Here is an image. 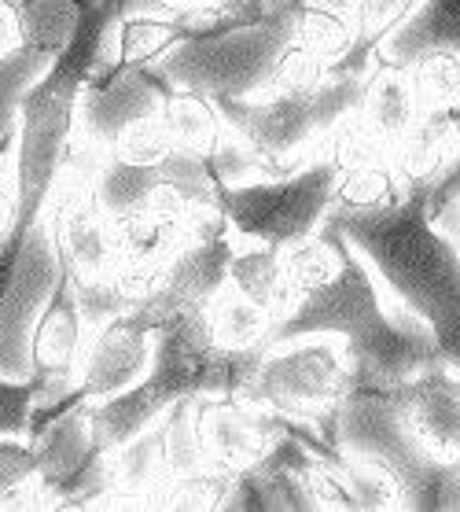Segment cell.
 Returning a JSON list of instances; mask_svg holds the SVG:
<instances>
[{"label":"cell","instance_id":"obj_1","mask_svg":"<svg viewBox=\"0 0 460 512\" xmlns=\"http://www.w3.org/2000/svg\"><path fill=\"white\" fill-rule=\"evenodd\" d=\"M291 303L269 343L299 336L343 339L354 384L394 387L442 361L431 328L409 314L368 258L328 218L317 233L284 247Z\"/></svg>","mask_w":460,"mask_h":512},{"label":"cell","instance_id":"obj_2","mask_svg":"<svg viewBox=\"0 0 460 512\" xmlns=\"http://www.w3.org/2000/svg\"><path fill=\"white\" fill-rule=\"evenodd\" d=\"M328 222L431 328L442 361L460 373V244L427 218V188L409 185L402 203L387 210H332Z\"/></svg>","mask_w":460,"mask_h":512},{"label":"cell","instance_id":"obj_3","mask_svg":"<svg viewBox=\"0 0 460 512\" xmlns=\"http://www.w3.org/2000/svg\"><path fill=\"white\" fill-rule=\"evenodd\" d=\"M262 354L265 347L225 350L210 336L203 310H184V314L166 317L155 328L148 373L122 395L92 402L96 439L107 450H115L184 398L243 395Z\"/></svg>","mask_w":460,"mask_h":512},{"label":"cell","instance_id":"obj_4","mask_svg":"<svg viewBox=\"0 0 460 512\" xmlns=\"http://www.w3.org/2000/svg\"><path fill=\"white\" fill-rule=\"evenodd\" d=\"M335 446L383 468L402 487L405 509H460V465H442L420 446L394 387L354 384L335 413Z\"/></svg>","mask_w":460,"mask_h":512},{"label":"cell","instance_id":"obj_5","mask_svg":"<svg viewBox=\"0 0 460 512\" xmlns=\"http://www.w3.org/2000/svg\"><path fill=\"white\" fill-rule=\"evenodd\" d=\"M365 78H321L302 89H269L251 100H214L229 126L269 163V174L299 170L324 152L339 122L361 104Z\"/></svg>","mask_w":460,"mask_h":512},{"label":"cell","instance_id":"obj_6","mask_svg":"<svg viewBox=\"0 0 460 512\" xmlns=\"http://www.w3.org/2000/svg\"><path fill=\"white\" fill-rule=\"evenodd\" d=\"M295 41V15L269 23H203L184 30V41L155 63L170 89L210 100H251L269 85L280 56Z\"/></svg>","mask_w":460,"mask_h":512},{"label":"cell","instance_id":"obj_7","mask_svg":"<svg viewBox=\"0 0 460 512\" xmlns=\"http://www.w3.org/2000/svg\"><path fill=\"white\" fill-rule=\"evenodd\" d=\"M343 166L321 152L299 170L254 177L243 185H221L218 207L236 244L288 247L317 233L335 203Z\"/></svg>","mask_w":460,"mask_h":512},{"label":"cell","instance_id":"obj_8","mask_svg":"<svg viewBox=\"0 0 460 512\" xmlns=\"http://www.w3.org/2000/svg\"><path fill=\"white\" fill-rule=\"evenodd\" d=\"M350 391H354V361L343 339L299 336L265 347L240 398L280 417L317 424L335 443V413Z\"/></svg>","mask_w":460,"mask_h":512},{"label":"cell","instance_id":"obj_9","mask_svg":"<svg viewBox=\"0 0 460 512\" xmlns=\"http://www.w3.org/2000/svg\"><path fill=\"white\" fill-rule=\"evenodd\" d=\"M63 273V251L45 214L15 218L0 236V376H30V336Z\"/></svg>","mask_w":460,"mask_h":512},{"label":"cell","instance_id":"obj_10","mask_svg":"<svg viewBox=\"0 0 460 512\" xmlns=\"http://www.w3.org/2000/svg\"><path fill=\"white\" fill-rule=\"evenodd\" d=\"M232 251H236L232 229L184 240L170 255V262L162 266L155 291H151L144 303L133 306L129 314L137 317L144 328L155 332L166 317L184 314V310H203L210 303V295L229 280Z\"/></svg>","mask_w":460,"mask_h":512},{"label":"cell","instance_id":"obj_11","mask_svg":"<svg viewBox=\"0 0 460 512\" xmlns=\"http://www.w3.org/2000/svg\"><path fill=\"white\" fill-rule=\"evenodd\" d=\"M166 93H170V85L155 74V67L111 63V67L92 70V78L78 96L74 122L100 144H111L126 126L148 115H159Z\"/></svg>","mask_w":460,"mask_h":512},{"label":"cell","instance_id":"obj_12","mask_svg":"<svg viewBox=\"0 0 460 512\" xmlns=\"http://www.w3.org/2000/svg\"><path fill=\"white\" fill-rule=\"evenodd\" d=\"M81 350H85V321H81L74 277L63 258L59 284L48 295L45 310L34 325V336H30V376L45 380L37 402H63L74 391Z\"/></svg>","mask_w":460,"mask_h":512},{"label":"cell","instance_id":"obj_13","mask_svg":"<svg viewBox=\"0 0 460 512\" xmlns=\"http://www.w3.org/2000/svg\"><path fill=\"white\" fill-rule=\"evenodd\" d=\"M151 347H155V332L140 325L133 314H122V317H115V321H107L104 328H96V332L85 339L74 387H78L89 402L122 395V391H129L140 376L148 373Z\"/></svg>","mask_w":460,"mask_h":512},{"label":"cell","instance_id":"obj_14","mask_svg":"<svg viewBox=\"0 0 460 512\" xmlns=\"http://www.w3.org/2000/svg\"><path fill=\"white\" fill-rule=\"evenodd\" d=\"M402 417L427 454L442 465H460V373L446 361L427 365L405 384H394Z\"/></svg>","mask_w":460,"mask_h":512},{"label":"cell","instance_id":"obj_15","mask_svg":"<svg viewBox=\"0 0 460 512\" xmlns=\"http://www.w3.org/2000/svg\"><path fill=\"white\" fill-rule=\"evenodd\" d=\"M196 420L210 465L225 468V472H243V468L258 465L276 435L273 413L240 395L199 398Z\"/></svg>","mask_w":460,"mask_h":512},{"label":"cell","instance_id":"obj_16","mask_svg":"<svg viewBox=\"0 0 460 512\" xmlns=\"http://www.w3.org/2000/svg\"><path fill=\"white\" fill-rule=\"evenodd\" d=\"M357 115L372 133L387 144L405 137L416 126V118L424 115L420 93H416L413 70L398 67V63H383L376 59L372 70L365 74V93L357 104Z\"/></svg>","mask_w":460,"mask_h":512},{"label":"cell","instance_id":"obj_17","mask_svg":"<svg viewBox=\"0 0 460 512\" xmlns=\"http://www.w3.org/2000/svg\"><path fill=\"white\" fill-rule=\"evenodd\" d=\"M111 244L122 266H148L159 269L170 262V255L184 244L181 222L159 207H137L122 214H107Z\"/></svg>","mask_w":460,"mask_h":512},{"label":"cell","instance_id":"obj_18","mask_svg":"<svg viewBox=\"0 0 460 512\" xmlns=\"http://www.w3.org/2000/svg\"><path fill=\"white\" fill-rule=\"evenodd\" d=\"M52 233H56L59 251L67 258L70 277L74 280L115 273L118 255H115V244H111V225H107V214L100 210L96 199L81 203L70 214H63L59 222H52Z\"/></svg>","mask_w":460,"mask_h":512},{"label":"cell","instance_id":"obj_19","mask_svg":"<svg viewBox=\"0 0 460 512\" xmlns=\"http://www.w3.org/2000/svg\"><path fill=\"white\" fill-rule=\"evenodd\" d=\"M177 41H184V26L173 12H144L126 15L107 26L104 45H100V67L122 63V67H155Z\"/></svg>","mask_w":460,"mask_h":512},{"label":"cell","instance_id":"obj_20","mask_svg":"<svg viewBox=\"0 0 460 512\" xmlns=\"http://www.w3.org/2000/svg\"><path fill=\"white\" fill-rule=\"evenodd\" d=\"M460 52V0H420L416 12L402 23V30L380 48L383 63L413 67L427 52Z\"/></svg>","mask_w":460,"mask_h":512},{"label":"cell","instance_id":"obj_21","mask_svg":"<svg viewBox=\"0 0 460 512\" xmlns=\"http://www.w3.org/2000/svg\"><path fill=\"white\" fill-rule=\"evenodd\" d=\"M111 472H115V501L129 505H148L151 494L170 479L166 465V435L162 420L137 431L133 439L111 450Z\"/></svg>","mask_w":460,"mask_h":512},{"label":"cell","instance_id":"obj_22","mask_svg":"<svg viewBox=\"0 0 460 512\" xmlns=\"http://www.w3.org/2000/svg\"><path fill=\"white\" fill-rule=\"evenodd\" d=\"M162 122L170 129V137L177 148L192 155H218L236 129L229 126V118L221 115V107L203 93H188V89H170L162 100Z\"/></svg>","mask_w":460,"mask_h":512},{"label":"cell","instance_id":"obj_23","mask_svg":"<svg viewBox=\"0 0 460 512\" xmlns=\"http://www.w3.org/2000/svg\"><path fill=\"white\" fill-rule=\"evenodd\" d=\"M416 4L420 0H357L350 48L328 74H335V78H365L372 63H376V56H380V48L402 30L405 19L416 12Z\"/></svg>","mask_w":460,"mask_h":512},{"label":"cell","instance_id":"obj_24","mask_svg":"<svg viewBox=\"0 0 460 512\" xmlns=\"http://www.w3.org/2000/svg\"><path fill=\"white\" fill-rule=\"evenodd\" d=\"M203 317H207L210 336L218 339L225 350H254V347H269L273 339V314L258 306L251 295H243L232 280H225L210 303L203 306Z\"/></svg>","mask_w":460,"mask_h":512},{"label":"cell","instance_id":"obj_25","mask_svg":"<svg viewBox=\"0 0 460 512\" xmlns=\"http://www.w3.org/2000/svg\"><path fill=\"white\" fill-rule=\"evenodd\" d=\"M229 280L254 303L265 306L273 321L284 317L291 303V280L284 269V247L273 244H236L229 262ZM276 328V325H273Z\"/></svg>","mask_w":460,"mask_h":512},{"label":"cell","instance_id":"obj_26","mask_svg":"<svg viewBox=\"0 0 460 512\" xmlns=\"http://www.w3.org/2000/svg\"><path fill=\"white\" fill-rule=\"evenodd\" d=\"M453 137L438 111H424L416 126L391 144V166L405 185H431L449 163H453Z\"/></svg>","mask_w":460,"mask_h":512},{"label":"cell","instance_id":"obj_27","mask_svg":"<svg viewBox=\"0 0 460 512\" xmlns=\"http://www.w3.org/2000/svg\"><path fill=\"white\" fill-rule=\"evenodd\" d=\"M52 59H56V52L45 45H34V41H26L15 52L0 56V155L15 148L23 96L45 74Z\"/></svg>","mask_w":460,"mask_h":512},{"label":"cell","instance_id":"obj_28","mask_svg":"<svg viewBox=\"0 0 460 512\" xmlns=\"http://www.w3.org/2000/svg\"><path fill=\"white\" fill-rule=\"evenodd\" d=\"M405 192H409V185L398 177L391 159L346 166L343 174H339L332 210H343V214H350V210H387V207H398L405 199Z\"/></svg>","mask_w":460,"mask_h":512},{"label":"cell","instance_id":"obj_29","mask_svg":"<svg viewBox=\"0 0 460 512\" xmlns=\"http://www.w3.org/2000/svg\"><path fill=\"white\" fill-rule=\"evenodd\" d=\"M350 37H354V15L321 4V0H302V8L295 12V41L321 59L328 70L346 56Z\"/></svg>","mask_w":460,"mask_h":512},{"label":"cell","instance_id":"obj_30","mask_svg":"<svg viewBox=\"0 0 460 512\" xmlns=\"http://www.w3.org/2000/svg\"><path fill=\"white\" fill-rule=\"evenodd\" d=\"M409 70H413L424 111H442V107L460 104V52L438 48V52H427V56L416 59Z\"/></svg>","mask_w":460,"mask_h":512},{"label":"cell","instance_id":"obj_31","mask_svg":"<svg viewBox=\"0 0 460 512\" xmlns=\"http://www.w3.org/2000/svg\"><path fill=\"white\" fill-rule=\"evenodd\" d=\"M177 144H173L170 129L162 122V111L159 115H148L126 126L118 133L111 144H107V155L111 159H122V163H137V166H148V163H159L162 155H170Z\"/></svg>","mask_w":460,"mask_h":512},{"label":"cell","instance_id":"obj_32","mask_svg":"<svg viewBox=\"0 0 460 512\" xmlns=\"http://www.w3.org/2000/svg\"><path fill=\"white\" fill-rule=\"evenodd\" d=\"M41 387V376H0V435L30 439Z\"/></svg>","mask_w":460,"mask_h":512},{"label":"cell","instance_id":"obj_33","mask_svg":"<svg viewBox=\"0 0 460 512\" xmlns=\"http://www.w3.org/2000/svg\"><path fill=\"white\" fill-rule=\"evenodd\" d=\"M37 479V450L30 439L19 435H0V509Z\"/></svg>","mask_w":460,"mask_h":512},{"label":"cell","instance_id":"obj_34","mask_svg":"<svg viewBox=\"0 0 460 512\" xmlns=\"http://www.w3.org/2000/svg\"><path fill=\"white\" fill-rule=\"evenodd\" d=\"M19 210V177H15V148L0 155V236L12 229Z\"/></svg>","mask_w":460,"mask_h":512},{"label":"cell","instance_id":"obj_35","mask_svg":"<svg viewBox=\"0 0 460 512\" xmlns=\"http://www.w3.org/2000/svg\"><path fill=\"white\" fill-rule=\"evenodd\" d=\"M26 45L23 30V0H0V56Z\"/></svg>","mask_w":460,"mask_h":512},{"label":"cell","instance_id":"obj_36","mask_svg":"<svg viewBox=\"0 0 460 512\" xmlns=\"http://www.w3.org/2000/svg\"><path fill=\"white\" fill-rule=\"evenodd\" d=\"M92 8H100V12L118 23V19H126V15H144V12H170L162 0H89Z\"/></svg>","mask_w":460,"mask_h":512},{"label":"cell","instance_id":"obj_37","mask_svg":"<svg viewBox=\"0 0 460 512\" xmlns=\"http://www.w3.org/2000/svg\"><path fill=\"white\" fill-rule=\"evenodd\" d=\"M438 115H442V122H446L449 137H453V148H457V155H460V104H453V107H442V111H438Z\"/></svg>","mask_w":460,"mask_h":512},{"label":"cell","instance_id":"obj_38","mask_svg":"<svg viewBox=\"0 0 460 512\" xmlns=\"http://www.w3.org/2000/svg\"><path fill=\"white\" fill-rule=\"evenodd\" d=\"M240 0H199V4H192V8H199V12H210V15H221L229 12V8H236Z\"/></svg>","mask_w":460,"mask_h":512},{"label":"cell","instance_id":"obj_39","mask_svg":"<svg viewBox=\"0 0 460 512\" xmlns=\"http://www.w3.org/2000/svg\"><path fill=\"white\" fill-rule=\"evenodd\" d=\"M170 12H184V8H192V4H199V0H162Z\"/></svg>","mask_w":460,"mask_h":512},{"label":"cell","instance_id":"obj_40","mask_svg":"<svg viewBox=\"0 0 460 512\" xmlns=\"http://www.w3.org/2000/svg\"><path fill=\"white\" fill-rule=\"evenodd\" d=\"M23 4H26V0H23Z\"/></svg>","mask_w":460,"mask_h":512}]
</instances>
